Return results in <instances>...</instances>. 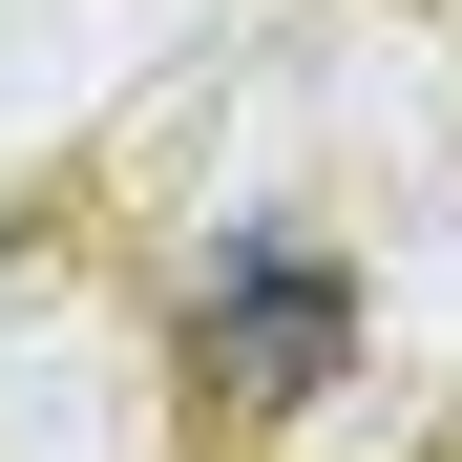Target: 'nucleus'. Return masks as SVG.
<instances>
[{"instance_id": "nucleus-1", "label": "nucleus", "mask_w": 462, "mask_h": 462, "mask_svg": "<svg viewBox=\"0 0 462 462\" xmlns=\"http://www.w3.org/2000/svg\"><path fill=\"white\" fill-rule=\"evenodd\" d=\"M231 337H253V400H294V378H316V273H253Z\"/></svg>"}]
</instances>
